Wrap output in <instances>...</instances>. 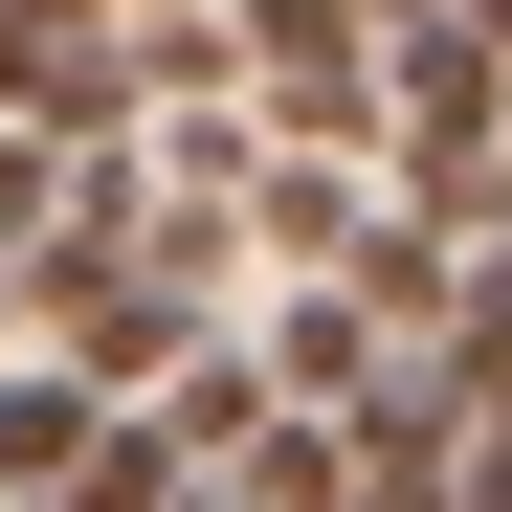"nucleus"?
<instances>
[{"label":"nucleus","mask_w":512,"mask_h":512,"mask_svg":"<svg viewBox=\"0 0 512 512\" xmlns=\"http://www.w3.org/2000/svg\"><path fill=\"white\" fill-rule=\"evenodd\" d=\"M446 23H468V45H490V67H512V0H446Z\"/></svg>","instance_id":"nucleus-5"},{"label":"nucleus","mask_w":512,"mask_h":512,"mask_svg":"<svg viewBox=\"0 0 512 512\" xmlns=\"http://www.w3.org/2000/svg\"><path fill=\"white\" fill-rule=\"evenodd\" d=\"M223 512H357V423H312V401H268L223 446Z\"/></svg>","instance_id":"nucleus-3"},{"label":"nucleus","mask_w":512,"mask_h":512,"mask_svg":"<svg viewBox=\"0 0 512 512\" xmlns=\"http://www.w3.org/2000/svg\"><path fill=\"white\" fill-rule=\"evenodd\" d=\"M90 446H112V379H67V357H0V512H45Z\"/></svg>","instance_id":"nucleus-1"},{"label":"nucleus","mask_w":512,"mask_h":512,"mask_svg":"<svg viewBox=\"0 0 512 512\" xmlns=\"http://www.w3.org/2000/svg\"><path fill=\"white\" fill-rule=\"evenodd\" d=\"M357 223H379V156H268L245 179V245L268 268H357Z\"/></svg>","instance_id":"nucleus-2"},{"label":"nucleus","mask_w":512,"mask_h":512,"mask_svg":"<svg viewBox=\"0 0 512 512\" xmlns=\"http://www.w3.org/2000/svg\"><path fill=\"white\" fill-rule=\"evenodd\" d=\"M423 357H446V401H468V423H512V223L468 245V290H446V334H423Z\"/></svg>","instance_id":"nucleus-4"},{"label":"nucleus","mask_w":512,"mask_h":512,"mask_svg":"<svg viewBox=\"0 0 512 512\" xmlns=\"http://www.w3.org/2000/svg\"><path fill=\"white\" fill-rule=\"evenodd\" d=\"M0 334H23V245H0Z\"/></svg>","instance_id":"nucleus-6"}]
</instances>
